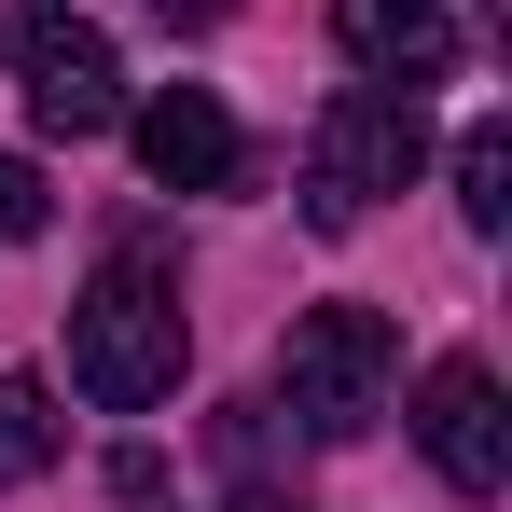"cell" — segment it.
<instances>
[{
	"label": "cell",
	"instance_id": "1",
	"mask_svg": "<svg viewBox=\"0 0 512 512\" xmlns=\"http://www.w3.org/2000/svg\"><path fill=\"white\" fill-rule=\"evenodd\" d=\"M180 360H194V319H180L167 250H111L84 277V305H70V388L97 416H139V402L180 388Z\"/></svg>",
	"mask_w": 512,
	"mask_h": 512
},
{
	"label": "cell",
	"instance_id": "2",
	"mask_svg": "<svg viewBox=\"0 0 512 512\" xmlns=\"http://www.w3.org/2000/svg\"><path fill=\"white\" fill-rule=\"evenodd\" d=\"M277 402L319 429V443H360V429L402 402V333L374 305H305L277 333Z\"/></svg>",
	"mask_w": 512,
	"mask_h": 512
},
{
	"label": "cell",
	"instance_id": "3",
	"mask_svg": "<svg viewBox=\"0 0 512 512\" xmlns=\"http://www.w3.org/2000/svg\"><path fill=\"white\" fill-rule=\"evenodd\" d=\"M416 167H429V111H416V84H346L333 111H319V153H305V222H319V236H346L374 194H402Z\"/></svg>",
	"mask_w": 512,
	"mask_h": 512
},
{
	"label": "cell",
	"instance_id": "4",
	"mask_svg": "<svg viewBox=\"0 0 512 512\" xmlns=\"http://www.w3.org/2000/svg\"><path fill=\"white\" fill-rule=\"evenodd\" d=\"M0 56H14V84H28V125H56V139L125 125V56H111V28L56 14V0H14V14H0Z\"/></svg>",
	"mask_w": 512,
	"mask_h": 512
},
{
	"label": "cell",
	"instance_id": "5",
	"mask_svg": "<svg viewBox=\"0 0 512 512\" xmlns=\"http://www.w3.org/2000/svg\"><path fill=\"white\" fill-rule=\"evenodd\" d=\"M416 443H429V471H443L457 499H499V485H512L499 374H485V360H429V388H416Z\"/></svg>",
	"mask_w": 512,
	"mask_h": 512
},
{
	"label": "cell",
	"instance_id": "6",
	"mask_svg": "<svg viewBox=\"0 0 512 512\" xmlns=\"http://www.w3.org/2000/svg\"><path fill=\"white\" fill-rule=\"evenodd\" d=\"M125 139H139V167H153V194H222V180L250 167V139H236V111L208 84H167L125 111Z\"/></svg>",
	"mask_w": 512,
	"mask_h": 512
},
{
	"label": "cell",
	"instance_id": "7",
	"mask_svg": "<svg viewBox=\"0 0 512 512\" xmlns=\"http://www.w3.org/2000/svg\"><path fill=\"white\" fill-rule=\"evenodd\" d=\"M333 42L374 70V84H443V70H457L443 0H333Z\"/></svg>",
	"mask_w": 512,
	"mask_h": 512
},
{
	"label": "cell",
	"instance_id": "8",
	"mask_svg": "<svg viewBox=\"0 0 512 512\" xmlns=\"http://www.w3.org/2000/svg\"><path fill=\"white\" fill-rule=\"evenodd\" d=\"M56 443H70V416L42 402V374H0V485L56 471Z\"/></svg>",
	"mask_w": 512,
	"mask_h": 512
},
{
	"label": "cell",
	"instance_id": "9",
	"mask_svg": "<svg viewBox=\"0 0 512 512\" xmlns=\"http://www.w3.org/2000/svg\"><path fill=\"white\" fill-rule=\"evenodd\" d=\"M457 222H471V236H499V222H512V139H499V125L457 139Z\"/></svg>",
	"mask_w": 512,
	"mask_h": 512
},
{
	"label": "cell",
	"instance_id": "10",
	"mask_svg": "<svg viewBox=\"0 0 512 512\" xmlns=\"http://www.w3.org/2000/svg\"><path fill=\"white\" fill-rule=\"evenodd\" d=\"M56 222V194H42V167L28 153H0V236H42Z\"/></svg>",
	"mask_w": 512,
	"mask_h": 512
},
{
	"label": "cell",
	"instance_id": "11",
	"mask_svg": "<svg viewBox=\"0 0 512 512\" xmlns=\"http://www.w3.org/2000/svg\"><path fill=\"white\" fill-rule=\"evenodd\" d=\"M111 499H125V512H167V457H111Z\"/></svg>",
	"mask_w": 512,
	"mask_h": 512
},
{
	"label": "cell",
	"instance_id": "12",
	"mask_svg": "<svg viewBox=\"0 0 512 512\" xmlns=\"http://www.w3.org/2000/svg\"><path fill=\"white\" fill-rule=\"evenodd\" d=\"M153 14H167V28H222L236 0H153Z\"/></svg>",
	"mask_w": 512,
	"mask_h": 512
},
{
	"label": "cell",
	"instance_id": "13",
	"mask_svg": "<svg viewBox=\"0 0 512 512\" xmlns=\"http://www.w3.org/2000/svg\"><path fill=\"white\" fill-rule=\"evenodd\" d=\"M236 512H305V499H291V485H250V499H236Z\"/></svg>",
	"mask_w": 512,
	"mask_h": 512
}]
</instances>
